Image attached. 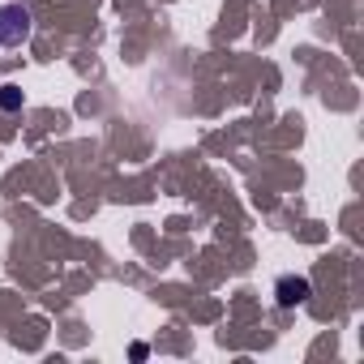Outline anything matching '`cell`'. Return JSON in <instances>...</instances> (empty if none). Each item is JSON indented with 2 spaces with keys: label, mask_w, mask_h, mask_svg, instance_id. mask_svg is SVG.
Instances as JSON below:
<instances>
[{
  "label": "cell",
  "mask_w": 364,
  "mask_h": 364,
  "mask_svg": "<svg viewBox=\"0 0 364 364\" xmlns=\"http://www.w3.org/2000/svg\"><path fill=\"white\" fill-rule=\"evenodd\" d=\"M309 296H313V283H309L304 274H283V279L274 283V300H279V309L309 304Z\"/></svg>",
  "instance_id": "2"
},
{
  "label": "cell",
  "mask_w": 364,
  "mask_h": 364,
  "mask_svg": "<svg viewBox=\"0 0 364 364\" xmlns=\"http://www.w3.org/2000/svg\"><path fill=\"white\" fill-rule=\"evenodd\" d=\"M22 103H26V95L18 86H0V107H5V112H18Z\"/></svg>",
  "instance_id": "3"
},
{
  "label": "cell",
  "mask_w": 364,
  "mask_h": 364,
  "mask_svg": "<svg viewBox=\"0 0 364 364\" xmlns=\"http://www.w3.org/2000/svg\"><path fill=\"white\" fill-rule=\"evenodd\" d=\"M31 9L22 5H0V48H22L31 39Z\"/></svg>",
  "instance_id": "1"
}]
</instances>
